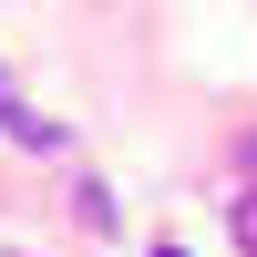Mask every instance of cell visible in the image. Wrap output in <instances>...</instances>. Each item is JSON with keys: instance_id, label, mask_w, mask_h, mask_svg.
I'll return each mask as SVG.
<instances>
[{"instance_id": "cell-1", "label": "cell", "mask_w": 257, "mask_h": 257, "mask_svg": "<svg viewBox=\"0 0 257 257\" xmlns=\"http://www.w3.org/2000/svg\"><path fill=\"white\" fill-rule=\"evenodd\" d=\"M237 257H257V185L237 196Z\"/></svg>"}, {"instance_id": "cell-2", "label": "cell", "mask_w": 257, "mask_h": 257, "mask_svg": "<svg viewBox=\"0 0 257 257\" xmlns=\"http://www.w3.org/2000/svg\"><path fill=\"white\" fill-rule=\"evenodd\" d=\"M155 257H185V247H155Z\"/></svg>"}]
</instances>
